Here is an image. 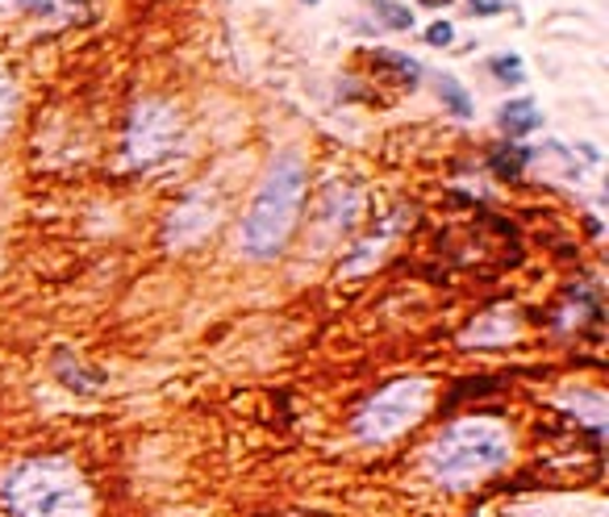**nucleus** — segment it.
<instances>
[{"instance_id":"nucleus-1","label":"nucleus","mask_w":609,"mask_h":517,"mask_svg":"<svg viewBox=\"0 0 609 517\" xmlns=\"http://www.w3.org/2000/svg\"><path fill=\"white\" fill-rule=\"evenodd\" d=\"M0 500L9 517H93V484L72 460L42 455L0 476Z\"/></svg>"},{"instance_id":"nucleus-2","label":"nucleus","mask_w":609,"mask_h":517,"mask_svg":"<svg viewBox=\"0 0 609 517\" xmlns=\"http://www.w3.org/2000/svg\"><path fill=\"white\" fill-rule=\"evenodd\" d=\"M304 189H309V168H304L301 154H276L264 184L255 192V201H250L247 217H243V250L250 259L285 255L288 238L297 230V217H301Z\"/></svg>"},{"instance_id":"nucleus-3","label":"nucleus","mask_w":609,"mask_h":517,"mask_svg":"<svg viewBox=\"0 0 609 517\" xmlns=\"http://www.w3.org/2000/svg\"><path fill=\"white\" fill-rule=\"evenodd\" d=\"M514 460V442L496 422H456L426 446V476L447 488H468L496 476Z\"/></svg>"},{"instance_id":"nucleus-4","label":"nucleus","mask_w":609,"mask_h":517,"mask_svg":"<svg viewBox=\"0 0 609 517\" xmlns=\"http://www.w3.org/2000/svg\"><path fill=\"white\" fill-rule=\"evenodd\" d=\"M430 397H435V392H430V384L426 380H393L351 418V430H355V439H363V442H393L426 418Z\"/></svg>"},{"instance_id":"nucleus-5","label":"nucleus","mask_w":609,"mask_h":517,"mask_svg":"<svg viewBox=\"0 0 609 517\" xmlns=\"http://www.w3.org/2000/svg\"><path fill=\"white\" fill-rule=\"evenodd\" d=\"M180 134H184V117L172 100H159V96L138 100L126 117V142H121L126 163L130 168H154V163L172 159L175 147H180Z\"/></svg>"},{"instance_id":"nucleus-6","label":"nucleus","mask_w":609,"mask_h":517,"mask_svg":"<svg viewBox=\"0 0 609 517\" xmlns=\"http://www.w3.org/2000/svg\"><path fill=\"white\" fill-rule=\"evenodd\" d=\"M213 226H217V201H213L210 189H196L172 209L168 230H163V243L175 250L196 247L205 234H213Z\"/></svg>"},{"instance_id":"nucleus-7","label":"nucleus","mask_w":609,"mask_h":517,"mask_svg":"<svg viewBox=\"0 0 609 517\" xmlns=\"http://www.w3.org/2000/svg\"><path fill=\"white\" fill-rule=\"evenodd\" d=\"M360 217H363V192L351 180H334L322 196V222L330 230L346 234L360 226Z\"/></svg>"},{"instance_id":"nucleus-8","label":"nucleus","mask_w":609,"mask_h":517,"mask_svg":"<svg viewBox=\"0 0 609 517\" xmlns=\"http://www.w3.org/2000/svg\"><path fill=\"white\" fill-rule=\"evenodd\" d=\"M496 121H501V130L510 138H522V134H534L543 126V114H538L534 100H510V105H501Z\"/></svg>"},{"instance_id":"nucleus-9","label":"nucleus","mask_w":609,"mask_h":517,"mask_svg":"<svg viewBox=\"0 0 609 517\" xmlns=\"http://www.w3.org/2000/svg\"><path fill=\"white\" fill-rule=\"evenodd\" d=\"M55 371H58V380L67 384L72 392H96V388L105 384V376H100L96 367H84L79 359L72 364V355H58V359H55Z\"/></svg>"},{"instance_id":"nucleus-10","label":"nucleus","mask_w":609,"mask_h":517,"mask_svg":"<svg viewBox=\"0 0 609 517\" xmlns=\"http://www.w3.org/2000/svg\"><path fill=\"white\" fill-rule=\"evenodd\" d=\"M534 159L531 147H501V151H493V159H489V168H493L501 180H510L514 184L517 175L526 172V163Z\"/></svg>"},{"instance_id":"nucleus-11","label":"nucleus","mask_w":609,"mask_h":517,"mask_svg":"<svg viewBox=\"0 0 609 517\" xmlns=\"http://www.w3.org/2000/svg\"><path fill=\"white\" fill-rule=\"evenodd\" d=\"M438 100L451 117H472V96L463 93L456 76H438Z\"/></svg>"},{"instance_id":"nucleus-12","label":"nucleus","mask_w":609,"mask_h":517,"mask_svg":"<svg viewBox=\"0 0 609 517\" xmlns=\"http://www.w3.org/2000/svg\"><path fill=\"white\" fill-rule=\"evenodd\" d=\"M367 58H372L376 67H388V72H397V76L405 79L409 88H414V84L421 79V67L409 55H397V51H367Z\"/></svg>"},{"instance_id":"nucleus-13","label":"nucleus","mask_w":609,"mask_h":517,"mask_svg":"<svg viewBox=\"0 0 609 517\" xmlns=\"http://www.w3.org/2000/svg\"><path fill=\"white\" fill-rule=\"evenodd\" d=\"M372 13H376L381 25H388V30H414V13H409L405 4H397V0H372Z\"/></svg>"},{"instance_id":"nucleus-14","label":"nucleus","mask_w":609,"mask_h":517,"mask_svg":"<svg viewBox=\"0 0 609 517\" xmlns=\"http://www.w3.org/2000/svg\"><path fill=\"white\" fill-rule=\"evenodd\" d=\"M13 114H18V84L9 76V67L0 63V134L13 126Z\"/></svg>"},{"instance_id":"nucleus-15","label":"nucleus","mask_w":609,"mask_h":517,"mask_svg":"<svg viewBox=\"0 0 609 517\" xmlns=\"http://www.w3.org/2000/svg\"><path fill=\"white\" fill-rule=\"evenodd\" d=\"M489 72H493L496 79H505V84H522V76H526V67H522V58H517V55L489 58Z\"/></svg>"},{"instance_id":"nucleus-16","label":"nucleus","mask_w":609,"mask_h":517,"mask_svg":"<svg viewBox=\"0 0 609 517\" xmlns=\"http://www.w3.org/2000/svg\"><path fill=\"white\" fill-rule=\"evenodd\" d=\"M0 9H21L34 18H51V0H0Z\"/></svg>"},{"instance_id":"nucleus-17","label":"nucleus","mask_w":609,"mask_h":517,"mask_svg":"<svg viewBox=\"0 0 609 517\" xmlns=\"http://www.w3.org/2000/svg\"><path fill=\"white\" fill-rule=\"evenodd\" d=\"M426 42H430V46H451V42H456V25H451V21H435V25L426 30Z\"/></svg>"},{"instance_id":"nucleus-18","label":"nucleus","mask_w":609,"mask_h":517,"mask_svg":"<svg viewBox=\"0 0 609 517\" xmlns=\"http://www.w3.org/2000/svg\"><path fill=\"white\" fill-rule=\"evenodd\" d=\"M468 9H472L477 18H496V13L505 9V0H468Z\"/></svg>"},{"instance_id":"nucleus-19","label":"nucleus","mask_w":609,"mask_h":517,"mask_svg":"<svg viewBox=\"0 0 609 517\" xmlns=\"http://www.w3.org/2000/svg\"><path fill=\"white\" fill-rule=\"evenodd\" d=\"M426 4H451V0H426Z\"/></svg>"},{"instance_id":"nucleus-20","label":"nucleus","mask_w":609,"mask_h":517,"mask_svg":"<svg viewBox=\"0 0 609 517\" xmlns=\"http://www.w3.org/2000/svg\"><path fill=\"white\" fill-rule=\"evenodd\" d=\"M304 4H318V0H304Z\"/></svg>"}]
</instances>
